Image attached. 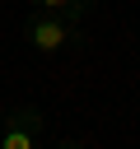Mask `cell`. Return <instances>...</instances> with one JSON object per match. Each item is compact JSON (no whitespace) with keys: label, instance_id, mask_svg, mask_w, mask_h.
Masks as SVG:
<instances>
[{"label":"cell","instance_id":"cell-1","mask_svg":"<svg viewBox=\"0 0 140 149\" xmlns=\"http://www.w3.org/2000/svg\"><path fill=\"white\" fill-rule=\"evenodd\" d=\"M23 42H28L37 56H61L65 47L79 42V23H70L65 14H51V9H28V19H23Z\"/></svg>","mask_w":140,"mask_h":149},{"label":"cell","instance_id":"cell-2","mask_svg":"<svg viewBox=\"0 0 140 149\" xmlns=\"http://www.w3.org/2000/svg\"><path fill=\"white\" fill-rule=\"evenodd\" d=\"M47 135H51V126H47L42 107L23 102V107H9L0 116V149H37Z\"/></svg>","mask_w":140,"mask_h":149},{"label":"cell","instance_id":"cell-3","mask_svg":"<svg viewBox=\"0 0 140 149\" xmlns=\"http://www.w3.org/2000/svg\"><path fill=\"white\" fill-rule=\"evenodd\" d=\"M93 5H98V0H70V23H79V28H84V14H89Z\"/></svg>","mask_w":140,"mask_h":149},{"label":"cell","instance_id":"cell-4","mask_svg":"<svg viewBox=\"0 0 140 149\" xmlns=\"http://www.w3.org/2000/svg\"><path fill=\"white\" fill-rule=\"evenodd\" d=\"M33 9H51V14H65L70 19V0H28Z\"/></svg>","mask_w":140,"mask_h":149}]
</instances>
